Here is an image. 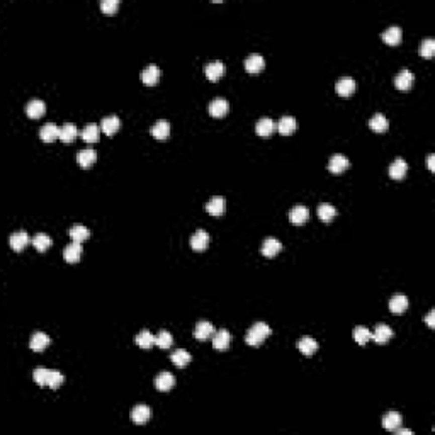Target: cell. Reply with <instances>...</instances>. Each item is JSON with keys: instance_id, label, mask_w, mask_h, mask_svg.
Masks as SVG:
<instances>
[{"instance_id": "obj_1", "label": "cell", "mask_w": 435, "mask_h": 435, "mask_svg": "<svg viewBox=\"0 0 435 435\" xmlns=\"http://www.w3.org/2000/svg\"><path fill=\"white\" fill-rule=\"evenodd\" d=\"M269 335H271V326L264 321H257L250 326L248 331H246L245 342L248 345H258V343H262L264 338H267Z\"/></svg>"}, {"instance_id": "obj_2", "label": "cell", "mask_w": 435, "mask_h": 435, "mask_svg": "<svg viewBox=\"0 0 435 435\" xmlns=\"http://www.w3.org/2000/svg\"><path fill=\"white\" fill-rule=\"evenodd\" d=\"M276 129H277V121H274L272 118H267V116L260 118L257 123H255V131H257L258 136H262V138L271 136Z\"/></svg>"}, {"instance_id": "obj_3", "label": "cell", "mask_w": 435, "mask_h": 435, "mask_svg": "<svg viewBox=\"0 0 435 435\" xmlns=\"http://www.w3.org/2000/svg\"><path fill=\"white\" fill-rule=\"evenodd\" d=\"M31 241H33V238L29 236L28 231H14L11 235V238H9V243H11V248L16 250V252H21L22 248H24L26 245H29Z\"/></svg>"}, {"instance_id": "obj_4", "label": "cell", "mask_w": 435, "mask_h": 435, "mask_svg": "<svg viewBox=\"0 0 435 435\" xmlns=\"http://www.w3.org/2000/svg\"><path fill=\"white\" fill-rule=\"evenodd\" d=\"M151 418V408L148 405H134L131 410V420L133 423L143 425Z\"/></svg>"}, {"instance_id": "obj_5", "label": "cell", "mask_w": 435, "mask_h": 435, "mask_svg": "<svg viewBox=\"0 0 435 435\" xmlns=\"http://www.w3.org/2000/svg\"><path fill=\"white\" fill-rule=\"evenodd\" d=\"M413 80H415L413 71L408 68H403L398 71V75L394 77V85H396V89H400V91H408V89L413 85Z\"/></svg>"}, {"instance_id": "obj_6", "label": "cell", "mask_w": 435, "mask_h": 435, "mask_svg": "<svg viewBox=\"0 0 435 435\" xmlns=\"http://www.w3.org/2000/svg\"><path fill=\"white\" fill-rule=\"evenodd\" d=\"M208 109H209L211 116H214V118H221V116H225L228 111H230V102L223 97H216L209 102Z\"/></svg>"}, {"instance_id": "obj_7", "label": "cell", "mask_w": 435, "mask_h": 435, "mask_svg": "<svg viewBox=\"0 0 435 435\" xmlns=\"http://www.w3.org/2000/svg\"><path fill=\"white\" fill-rule=\"evenodd\" d=\"M406 172H408V163L405 161V158H401V156L394 158L391 161V165H389V177H391V179L400 181V179H403L406 176Z\"/></svg>"}, {"instance_id": "obj_8", "label": "cell", "mask_w": 435, "mask_h": 435, "mask_svg": "<svg viewBox=\"0 0 435 435\" xmlns=\"http://www.w3.org/2000/svg\"><path fill=\"white\" fill-rule=\"evenodd\" d=\"M230 342H231V335H230V331H228L226 328H221V330L214 331L213 347L216 349V351H226V349L230 347Z\"/></svg>"}, {"instance_id": "obj_9", "label": "cell", "mask_w": 435, "mask_h": 435, "mask_svg": "<svg viewBox=\"0 0 435 435\" xmlns=\"http://www.w3.org/2000/svg\"><path fill=\"white\" fill-rule=\"evenodd\" d=\"M173 384H176V378H173V374L168 371L160 372L155 378V388L160 389V391H170V389L173 388Z\"/></svg>"}, {"instance_id": "obj_10", "label": "cell", "mask_w": 435, "mask_h": 435, "mask_svg": "<svg viewBox=\"0 0 435 435\" xmlns=\"http://www.w3.org/2000/svg\"><path fill=\"white\" fill-rule=\"evenodd\" d=\"M308 218H309V209L304 204H296L289 211V219L294 225H303Z\"/></svg>"}, {"instance_id": "obj_11", "label": "cell", "mask_w": 435, "mask_h": 435, "mask_svg": "<svg viewBox=\"0 0 435 435\" xmlns=\"http://www.w3.org/2000/svg\"><path fill=\"white\" fill-rule=\"evenodd\" d=\"M225 206H226V201L223 196H214L206 203V211L213 216H221L225 213Z\"/></svg>"}, {"instance_id": "obj_12", "label": "cell", "mask_w": 435, "mask_h": 435, "mask_svg": "<svg viewBox=\"0 0 435 435\" xmlns=\"http://www.w3.org/2000/svg\"><path fill=\"white\" fill-rule=\"evenodd\" d=\"M26 114L29 116V118H41V116L46 113V104H44V101H41V99H33V101H29L28 104H26Z\"/></svg>"}, {"instance_id": "obj_13", "label": "cell", "mask_w": 435, "mask_h": 435, "mask_svg": "<svg viewBox=\"0 0 435 435\" xmlns=\"http://www.w3.org/2000/svg\"><path fill=\"white\" fill-rule=\"evenodd\" d=\"M391 337H393V330H391V326L386 325V323H378L374 331H372V335H371V338L376 340L378 343H386Z\"/></svg>"}, {"instance_id": "obj_14", "label": "cell", "mask_w": 435, "mask_h": 435, "mask_svg": "<svg viewBox=\"0 0 435 435\" xmlns=\"http://www.w3.org/2000/svg\"><path fill=\"white\" fill-rule=\"evenodd\" d=\"M349 165H351V161H349V158L343 153L331 155V158L328 160V170H330V172H333V173L343 172V170L347 168Z\"/></svg>"}, {"instance_id": "obj_15", "label": "cell", "mask_w": 435, "mask_h": 435, "mask_svg": "<svg viewBox=\"0 0 435 435\" xmlns=\"http://www.w3.org/2000/svg\"><path fill=\"white\" fill-rule=\"evenodd\" d=\"M214 335V326L211 321H206V320H201L196 323L194 326V337L197 340H206L209 337H213Z\"/></svg>"}, {"instance_id": "obj_16", "label": "cell", "mask_w": 435, "mask_h": 435, "mask_svg": "<svg viewBox=\"0 0 435 435\" xmlns=\"http://www.w3.org/2000/svg\"><path fill=\"white\" fill-rule=\"evenodd\" d=\"M264 66H266V60H264V56L258 55V53H252V55H248L245 58V70L250 71V73H257Z\"/></svg>"}, {"instance_id": "obj_17", "label": "cell", "mask_w": 435, "mask_h": 435, "mask_svg": "<svg viewBox=\"0 0 435 435\" xmlns=\"http://www.w3.org/2000/svg\"><path fill=\"white\" fill-rule=\"evenodd\" d=\"M335 91H337L338 96H351V94L356 91V80L352 77H340L335 83Z\"/></svg>"}, {"instance_id": "obj_18", "label": "cell", "mask_w": 435, "mask_h": 435, "mask_svg": "<svg viewBox=\"0 0 435 435\" xmlns=\"http://www.w3.org/2000/svg\"><path fill=\"white\" fill-rule=\"evenodd\" d=\"M282 248V243L277 238H272V236H269V238L264 240L262 243V248H260V252H262V255H266V257H276L277 253L281 252Z\"/></svg>"}, {"instance_id": "obj_19", "label": "cell", "mask_w": 435, "mask_h": 435, "mask_svg": "<svg viewBox=\"0 0 435 435\" xmlns=\"http://www.w3.org/2000/svg\"><path fill=\"white\" fill-rule=\"evenodd\" d=\"M96 160H97V153H96V150L91 148V146L80 150L78 155H77L78 165H80V167H83V168H89L91 165H94V163H96Z\"/></svg>"}, {"instance_id": "obj_20", "label": "cell", "mask_w": 435, "mask_h": 435, "mask_svg": "<svg viewBox=\"0 0 435 435\" xmlns=\"http://www.w3.org/2000/svg\"><path fill=\"white\" fill-rule=\"evenodd\" d=\"M401 28L400 26H389L388 29L383 31V34H381V38H383L384 43L391 44V46H394V44H400L401 41Z\"/></svg>"}, {"instance_id": "obj_21", "label": "cell", "mask_w": 435, "mask_h": 435, "mask_svg": "<svg viewBox=\"0 0 435 435\" xmlns=\"http://www.w3.org/2000/svg\"><path fill=\"white\" fill-rule=\"evenodd\" d=\"M63 257H65L66 262H70V264L78 262L80 257H82V243L71 241L70 245H66L65 250H63Z\"/></svg>"}, {"instance_id": "obj_22", "label": "cell", "mask_w": 435, "mask_h": 435, "mask_svg": "<svg viewBox=\"0 0 435 435\" xmlns=\"http://www.w3.org/2000/svg\"><path fill=\"white\" fill-rule=\"evenodd\" d=\"M160 78V68L155 63H150L141 71V80L146 85H155Z\"/></svg>"}, {"instance_id": "obj_23", "label": "cell", "mask_w": 435, "mask_h": 435, "mask_svg": "<svg viewBox=\"0 0 435 435\" xmlns=\"http://www.w3.org/2000/svg\"><path fill=\"white\" fill-rule=\"evenodd\" d=\"M204 73H206V77H208L209 80H213V82H214V80H218L223 73H225V63H223V61H219V60L211 61V63H208L204 66Z\"/></svg>"}, {"instance_id": "obj_24", "label": "cell", "mask_w": 435, "mask_h": 435, "mask_svg": "<svg viewBox=\"0 0 435 435\" xmlns=\"http://www.w3.org/2000/svg\"><path fill=\"white\" fill-rule=\"evenodd\" d=\"M209 243V233L204 230H196L194 235L191 236V246L194 250H204Z\"/></svg>"}, {"instance_id": "obj_25", "label": "cell", "mask_w": 435, "mask_h": 435, "mask_svg": "<svg viewBox=\"0 0 435 435\" xmlns=\"http://www.w3.org/2000/svg\"><path fill=\"white\" fill-rule=\"evenodd\" d=\"M39 138H41L43 141H55L56 138H60V126H56L55 123H48L44 124V126L39 129Z\"/></svg>"}, {"instance_id": "obj_26", "label": "cell", "mask_w": 435, "mask_h": 435, "mask_svg": "<svg viewBox=\"0 0 435 435\" xmlns=\"http://www.w3.org/2000/svg\"><path fill=\"white\" fill-rule=\"evenodd\" d=\"M408 308V298L405 294H393L391 299H389V309L394 313V315H401L403 311Z\"/></svg>"}, {"instance_id": "obj_27", "label": "cell", "mask_w": 435, "mask_h": 435, "mask_svg": "<svg viewBox=\"0 0 435 435\" xmlns=\"http://www.w3.org/2000/svg\"><path fill=\"white\" fill-rule=\"evenodd\" d=\"M296 347H298L304 356H313V354L318 351V342L313 337H301L296 342Z\"/></svg>"}, {"instance_id": "obj_28", "label": "cell", "mask_w": 435, "mask_h": 435, "mask_svg": "<svg viewBox=\"0 0 435 435\" xmlns=\"http://www.w3.org/2000/svg\"><path fill=\"white\" fill-rule=\"evenodd\" d=\"M151 134H153L156 140H167L170 134V123L167 119H158L151 126Z\"/></svg>"}, {"instance_id": "obj_29", "label": "cell", "mask_w": 435, "mask_h": 435, "mask_svg": "<svg viewBox=\"0 0 435 435\" xmlns=\"http://www.w3.org/2000/svg\"><path fill=\"white\" fill-rule=\"evenodd\" d=\"M119 126H121V119H119L116 114L106 116V118L101 121V129H102V131H104L106 134H109V136L118 131Z\"/></svg>"}, {"instance_id": "obj_30", "label": "cell", "mask_w": 435, "mask_h": 435, "mask_svg": "<svg viewBox=\"0 0 435 435\" xmlns=\"http://www.w3.org/2000/svg\"><path fill=\"white\" fill-rule=\"evenodd\" d=\"M48 345H49V337L44 333V331H36V333L29 340V347L33 349V351H36V352L46 349Z\"/></svg>"}, {"instance_id": "obj_31", "label": "cell", "mask_w": 435, "mask_h": 435, "mask_svg": "<svg viewBox=\"0 0 435 435\" xmlns=\"http://www.w3.org/2000/svg\"><path fill=\"white\" fill-rule=\"evenodd\" d=\"M369 128L372 129V131H378V133L386 131V129L389 128L388 118H386L384 114H381V113H376V114L369 119Z\"/></svg>"}, {"instance_id": "obj_32", "label": "cell", "mask_w": 435, "mask_h": 435, "mask_svg": "<svg viewBox=\"0 0 435 435\" xmlns=\"http://www.w3.org/2000/svg\"><path fill=\"white\" fill-rule=\"evenodd\" d=\"M68 235L71 241H77V243H82L83 240H87L89 236H91V231H89L87 226L83 225H73L68 230Z\"/></svg>"}, {"instance_id": "obj_33", "label": "cell", "mask_w": 435, "mask_h": 435, "mask_svg": "<svg viewBox=\"0 0 435 435\" xmlns=\"http://www.w3.org/2000/svg\"><path fill=\"white\" fill-rule=\"evenodd\" d=\"M318 218L321 219V221H331L335 216H337V208H335L333 204H328V203H321L318 204Z\"/></svg>"}, {"instance_id": "obj_34", "label": "cell", "mask_w": 435, "mask_h": 435, "mask_svg": "<svg viewBox=\"0 0 435 435\" xmlns=\"http://www.w3.org/2000/svg\"><path fill=\"white\" fill-rule=\"evenodd\" d=\"M401 421H403V418L398 411H388V413L383 416V427L386 430H393L394 432V430L401 425Z\"/></svg>"}, {"instance_id": "obj_35", "label": "cell", "mask_w": 435, "mask_h": 435, "mask_svg": "<svg viewBox=\"0 0 435 435\" xmlns=\"http://www.w3.org/2000/svg\"><path fill=\"white\" fill-rule=\"evenodd\" d=\"M170 359H172V362L176 366L184 367L192 361V356L186 351V349H177V351H173L172 354H170Z\"/></svg>"}, {"instance_id": "obj_36", "label": "cell", "mask_w": 435, "mask_h": 435, "mask_svg": "<svg viewBox=\"0 0 435 435\" xmlns=\"http://www.w3.org/2000/svg\"><path fill=\"white\" fill-rule=\"evenodd\" d=\"M77 136H78V129H77V126H75V124L65 123L63 126L60 128V140H61V141L70 143V141H73Z\"/></svg>"}, {"instance_id": "obj_37", "label": "cell", "mask_w": 435, "mask_h": 435, "mask_svg": "<svg viewBox=\"0 0 435 435\" xmlns=\"http://www.w3.org/2000/svg\"><path fill=\"white\" fill-rule=\"evenodd\" d=\"M134 342L140 345L141 349H150L155 345V335L150 330H141L140 333L134 337Z\"/></svg>"}, {"instance_id": "obj_38", "label": "cell", "mask_w": 435, "mask_h": 435, "mask_svg": "<svg viewBox=\"0 0 435 435\" xmlns=\"http://www.w3.org/2000/svg\"><path fill=\"white\" fill-rule=\"evenodd\" d=\"M277 129L282 134H291L296 129V118L294 116H282V118L277 121Z\"/></svg>"}, {"instance_id": "obj_39", "label": "cell", "mask_w": 435, "mask_h": 435, "mask_svg": "<svg viewBox=\"0 0 435 435\" xmlns=\"http://www.w3.org/2000/svg\"><path fill=\"white\" fill-rule=\"evenodd\" d=\"M36 250H39V252H44V250H48L49 246H51V236L46 235V233H36V235L33 236V241H31Z\"/></svg>"}, {"instance_id": "obj_40", "label": "cell", "mask_w": 435, "mask_h": 435, "mask_svg": "<svg viewBox=\"0 0 435 435\" xmlns=\"http://www.w3.org/2000/svg\"><path fill=\"white\" fill-rule=\"evenodd\" d=\"M99 134H101V128L97 124H87L82 129V140L87 143H96L99 141Z\"/></svg>"}, {"instance_id": "obj_41", "label": "cell", "mask_w": 435, "mask_h": 435, "mask_svg": "<svg viewBox=\"0 0 435 435\" xmlns=\"http://www.w3.org/2000/svg\"><path fill=\"white\" fill-rule=\"evenodd\" d=\"M155 343L158 345L160 349H168L170 345L173 343V337L168 330H160L158 333L155 335Z\"/></svg>"}, {"instance_id": "obj_42", "label": "cell", "mask_w": 435, "mask_h": 435, "mask_svg": "<svg viewBox=\"0 0 435 435\" xmlns=\"http://www.w3.org/2000/svg\"><path fill=\"white\" fill-rule=\"evenodd\" d=\"M418 53L423 58H432L433 53H435V39L433 38H427L420 43V48H418Z\"/></svg>"}, {"instance_id": "obj_43", "label": "cell", "mask_w": 435, "mask_h": 435, "mask_svg": "<svg viewBox=\"0 0 435 435\" xmlns=\"http://www.w3.org/2000/svg\"><path fill=\"white\" fill-rule=\"evenodd\" d=\"M371 335H372V331L367 328V326L359 325V326L354 328V340H356L357 343H361V345H364L367 340H371Z\"/></svg>"}, {"instance_id": "obj_44", "label": "cell", "mask_w": 435, "mask_h": 435, "mask_svg": "<svg viewBox=\"0 0 435 435\" xmlns=\"http://www.w3.org/2000/svg\"><path fill=\"white\" fill-rule=\"evenodd\" d=\"M49 374H51V371L46 369V367H36L34 372H33V378L39 386H48Z\"/></svg>"}, {"instance_id": "obj_45", "label": "cell", "mask_w": 435, "mask_h": 435, "mask_svg": "<svg viewBox=\"0 0 435 435\" xmlns=\"http://www.w3.org/2000/svg\"><path fill=\"white\" fill-rule=\"evenodd\" d=\"M65 381V376L61 374L60 371H51V374H49V381H48V386L56 389L61 386V383Z\"/></svg>"}, {"instance_id": "obj_46", "label": "cell", "mask_w": 435, "mask_h": 435, "mask_svg": "<svg viewBox=\"0 0 435 435\" xmlns=\"http://www.w3.org/2000/svg\"><path fill=\"white\" fill-rule=\"evenodd\" d=\"M118 7H119L118 0H102V2H101L102 12H104V14H107V16H113L114 12L118 11Z\"/></svg>"}, {"instance_id": "obj_47", "label": "cell", "mask_w": 435, "mask_h": 435, "mask_svg": "<svg viewBox=\"0 0 435 435\" xmlns=\"http://www.w3.org/2000/svg\"><path fill=\"white\" fill-rule=\"evenodd\" d=\"M425 323L428 325V328H435V309H430L427 318H425Z\"/></svg>"}, {"instance_id": "obj_48", "label": "cell", "mask_w": 435, "mask_h": 435, "mask_svg": "<svg viewBox=\"0 0 435 435\" xmlns=\"http://www.w3.org/2000/svg\"><path fill=\"white\" fill-rule=\"evenodd\" d=\"M433 161H435V155L433 153H430L428 156H427V167H428V170H435V165H433Z\"/></svg>"}, {"instance_id": "obj_49", "label": "cell", "mask_w": 435, "mask_h": 435, "mask_svg": "<svg viewBox=\"0 0 435 435\" xmlns=\"http://www.w3.org/2000/svg\"><path fill=\"white\" fill-rule=\"evenodd\" d=\"M394 432H396V433H401V435H406V433H408V435H411V430H410V428H400V427H398L396 430H394Z\"/></svg>"}]
</instances>
